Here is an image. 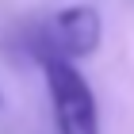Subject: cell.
Returning a JSON list of instances; mask_svg holds the SVG:
<instances>
[{
  "mask_svg": "<svg viewBox=\"0 0 134 134\" xmlns=\"http://www.w3.org/2000/svg\"><path fill=\"white\" fill-rule=\"evenodd\" d=\"M42 73H46L58 134H100V107L88 81L69 62H42Z\"/></svg>",
  "mask_w": 134,
  "mask_h": 134,
  "instance_id": "cell-1",
  "label": "cell"
},
{
  "mask_svg": "<svg viewBox=\"0 0 134 134\" xmlns=\"http://www.w3.org/2000/svg\"><path fill=\"white\" fill-rule=\"evenodd\" d=\"M103 35V19L92 4H77V8L58 12L38 42V62H73V58H88L96 54Z\"/></svg>",
  "mask_w": 134,
  "mask_h": 134,
  "instance_id": "cell-2",
  "label": "cell"
},
{
  "mask_svg": "<svg viewBox=\"0 0 134 134\" xmlns=\"http://www.w3.org/2000/svg\"><path fill=\"white\" fill-rule=\"evenodd\" d=\"M0 107H4V96H0Z\"/></svg>",
  "mask_w": 134,
  "mask_h": 134,
  "instance_id": "cell-3",
  "label": "cell"
}]
</instances>
